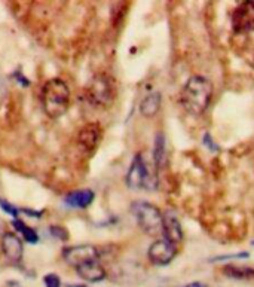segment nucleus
Wrapping results in <instances>:
<instances>
[{"label": "nucleus", "mask_w": 254, "mask_h": 287, "mask_svg": "<svg viewBox=\"0 0 254 287\" xmlns=\"http://www.w3.org/2000/svg\"><path fill=\"white\" fill-rule=\"evenodd\" d=\"M204 144H205L210 150H213V152L220 150V148L214 143V140H213V137H211L210 132H205V134H204Z\"/></svg>", "instance_id": "4be33fe9"}, {"label": "nucleus", "mask_w": 254, "mask_h": 287, "mask_svg": "<svg viewBox=\"0 0 254 287\" xmlns=\"http://www.w3.org/2000/svg\"><path fill=\"white\" fill-rule=\"evenodd\" d=\"M86 96L92 104H95L98 108H110L115 102V97H116L115 80L106 73L97 74L88 84Z\"/></svg>", "instance_id": "20e7f679"}, {"label": "nucleus", "mask_w": 254, "mask_h": 287, "mask_svg": "<svg viewBox=\"0 0 254 287\" xmlns=\"http://www.w3.org/2000/svg\"><path fill=\"white\" fill-rule=\"evenodd\" d=\"M211 98H213V84L201 74L191 76L180 94V102L183 108L186 109L188 114L193 116L202 115L208 109Z\"/></svg>", "instance_id": "f257e3e1"}, {"label": "nucleus", "mask_w": 254, "mask_h": 287, "mask_svg": "<svg viewBox=\"0 0 254 287\" xmlns=\"http://www.w3.org/2000/svg\"><path fill=\"white\" fill-rule=\"evenodd\" d=\"M12 78H13V79H15V80L21 85V86H24V88H27V86L30 85V80L25 78V74H24L21 70H15V72L12 73Z\"/></svg>", "instance_id": "412c9836"}, {"label": "nucleus", "mask_w": 254, "mask_h": 287, "mask_svg": "<svg viewBox=\"0 0 254 287\" xmlns=\"http://www.w3.org/2000/svg\"><path fill=\"white\" fill-rule=\"evenodd\" d=\"M232 28L238 34L254 32V2H241L231 15Z\"/></svg>", "instance_id": "423d86ee"}, {"label": "nucleus", "mask_w": 254, "mask_h": 287, "mask_svg": "<svg viewBox=\"0 0 254 287\" xmlns=\"http://www.w3.org/2000/svg\"><path fill=\"white\" fill-rule=\"evenodd\" d=\"M64 262L74 270L80 266L82 264L94 259H100V252L97 247L91 244H82V246H70L63 248Z\"/></svg>", "instance_id": "0eeeda50"}, {"label": "nucleus", "mask_w": 254, "mask_h": 287, "mask_svg": "<svg viewBox=\"0 0 254 287\" xmlns=\"http://www.w3.org/2000/svg\"><path fill=\"white\" fill-rule=\"evenodd\" d=\"M3 234H4V232H3V224L0 222V236H1Z\"/></svg>", "instance_id": "a878e982"}, {"label": "nucleus", "mask_w": 254, "mask_h": 287, "mask_svg": "<svg viewBox=\"0 0 254 287\" xmlns=\"http://www.w3.org/2000/svg\"><path fill=\"white\" fill-rule=\"evenodd\" d=\"M43 283L46 287H61V280L57 274H46L43 277Z\"/></svg>", "instance_id": "aec40b11"}, {"label": "nucleus", "mask_w": 254, "mask_h": 287, "mask_svg": "<svg viewBox=\"0 0 254 287\" xmlns=\"http://www.w3.org/2000/svg\"><path fill=\"white\" fill-rule=\"evenodd\" d=\"M40 103L49 118H61L70 106V90L67 84L60 78L46 80L40 90Z\"/></svg>", "instance_id": "f03ea898"}, {"label": "nucleus", "mask_w": 254, "mask_h": 287, "mask_svg": "<svg viewBox=\"0 0 254 287\" xmlns=\"http://www.w3.org/2000/svg\"><path fill=\"white\" fill-rule=\"evenodd\" d=\"M131 212L137 220L140 230L149 235L162 234V213L161 210L147 202V201H135L131 206Z\"/></svg>", "instance_id": "7ed1b4c3"}, {"label": "nucleus", "mask_w": 254, "mask_h": 287, "mask_svg": "<svg viewBox=\"0 0 254 287\" xmlns=\"http://www.w3.org/2000/svg\"><path fill=\"white\" fill-rule=\"evenodd\" d=\"M49 232H51V235H52L54 238H57V240H61V241H67V240H68V232H67V230H65L64 226L52 225V226L49 228Z\"/></svg>", "instance_id": "6ab92c4d"}, {"label": "nucleus", "mask_w": 254, "mask_h": 287, "mask_svg": "<svg viewBox=\"0 0 254 287\" xmlns=\"http://www.w3.org/2000/svg\"><path fill=\"white\" fill-rule=\"evenodd\" d=\"M76 272L82 280L88 283H98L106 278V270L103 268L100 259H94V260H88L82 264L80 266L76 268Z\"/></svg>", "instance_id": "f8f14e48"}, {"label": "nucleus", "mask_w": 254, "mask_h": 287, "mask_svg": "<svg viewBox=\"0 0 254 287\" xmlns=\"http://www.w3.org/2000/svg\"><path fill=\"white\" fill-rule=\"evenodd\" d=\"M101 137H103L101 126L97 122H91V124H86L80 128V131L77 134V142L85 150L92 152L100 144Z\"/></svg>", "instance_id": "9d476101"}, {"label": "nucleus", "mask_w": 254, "mask_h": 287, "mask_svg": "<svg viewBox=\"0 0 254 287\" xmlns=\"http://www.w3.org/2000/svg\"><path fill=\"white\" fill-rule=\"evenodd\" d=\"M243 258H249V253H238V254H226V256H217V258H213L211 260H213V262H217V260H225V259H243Z\"/></svg>", "instance_id": "5701e85b"}, {"label": "nucleus", "mask_w": 254, "mask_h": 287, "mask_svg": "<svg viewBox=\"0 0 254 287\" xmlns=\"http://www.w3.org/2000/svg\"><path fill=\"white\" fill-rule=\"evenodd\" d=\"M0 208H1L6 214H9L10 218L18 219V213H19V210H18L15 206H12L10 202H7L6 200H3V198H0Z\"/></svg>", "instance_id": "a211bd4d"}, {"label": "nucleus", "mask_w": 254, "mask_h": 287, "mask_svg": "<svg viewBox=\"0 0 254 287\" xmlns=\"http://www.w3.org/2000/svg\"><path fill=\"white\" fill-rule=\"evenodd\" d=\"M153 162L156 172L165 167L167 164V149H165V136L164 132H158L155 138V149H153Z\"/></svg>", "instance_id": "2eb2a0df"}, {"label": "nucleus", "mask_w": 254, "mask_h": 287, "mask_svg": "<svg viewBox=\"0 0 254 287\" xmlns=\"http://www.w3.org/2000/svg\"><path fill=\"white\" fill-rule=\"evenodd\" d=\"M0 247L3 254L13 264H19L22 259L24 247L21 238L13 232H4L0 238Z\"/></svg>", "instance_id": "1a4fd4ad"}, {"label": "nucleus", "mask_w": 254, "mask_h": 287, "mask_svg": "<svg viewBox=\"0 0 254 287\" xmlns=\"http://www.w3.org/2000/svg\"><path fill=\"white\" fill-rule=\"evenodd\" d=\"M162 238H165L173 246H179L183 241V230L179 222V219L167 212L162 216Z\"/></svg>", "instance_id": "9b49d317"}, {"label": "nucleus", "mask_w": 254, "mask_h": 287, "mask_svg": "<svg viewBox=\"0 0 254 287\" xmlns=\"http://www.w3.org/2000/svg\"><path fill=\"white\" fill-rule=\"evenodd\" d=\"M177 254V247L173 246L171 242H168L165 238H159L155 242L150 244L149 250H147V256L149 260L158 266H165L168 264H171L174 260Z\"/></svg>", "instance_id": "6e6552de"}, {"label": "nucleus", "mask_w": 254, "mask_h": 287, "mask_svg": "<svg viewBox=\"0 0 254 287\" xmlns=\"http://www.w3.org/2000/svg\"><path fill=\"white\" fill-rule=\"evenodd\" d=\"M161 92H150L147 94L141 103H140V114L144 116V118H152L155 116L159 109H161Z\"/></svg>", "instance_id": "4468645a"}, {"label": "nucleus", "mask_w": 254, "mask_h": 287, "mask_svg": "<svg viewBox=\"0 0 254 287\" xmlns=\"http://www.w3.org/2000/svg\"><path fill=\"white\" fill-rule=\"evenodd\" d=\"M183 287H207V284H204L201 282H193V283H189V284H186V286Z\"/></svg>", "instance_id": "393cba45"}, {"label": "nucleus", "mask_w": 254, "mask_h": 287, "mask_svg": "<svg viewBox=\"0 0 254 287\" xmlns=\"http://www.w3.org/2000/svg\"><path fill=\"white\" fill-rule=\"evenodd\" d=\"M19 212H22V213H25V214H28V216H31V218H36V219H40V218H42V214H43V212H42V210H40V212H36V210L22 208V210H19Z\"/></svg>", "instance_id": "b1692460"}, {"label": "nucleus", "mask_w": 254, "mask_h": 287, "mask_svg": "<svg viewBox=\"0 0 254 287\" xmlns=\"http://www.w3.org/2000/svg\"><path fill=\"white\" fill-rule=\"evenodd\" d=\"M223 274L231 277V278H238V280H246V278H253L254 270L249 266H235V265H226L223 268Z\"/></svg>", "instance_id": "f3484780"}, {"label": "nucleus", "mask_w": 254, "mask_h": 287, "mask_svg": "<svg viewBox=\"0 0 254 287\" xmlns=\"http://www.w3.org/2000/svg\"><path fill=\"white\" fill-rule=\"evenodd\" d=\"M127 186L129 189H155L156 180L153 178L152 172L149 170L144 158L141 154H135L125 177Z\"/></svg>", "instance_id": "39448f33"}, {"label": "nucleus", "mask_w": 254, "mask_h": 287, "mask_svg": "<svg viewBox=\"0 0 254 287\" xmlns=\"http://www.w3.org/2000/svg\"><path fill=\"white\" fill-rule=\"evenodd\" d=\"M95 198L92 189H77L64 196V204L71 208H88Z\"/></svg>", "instance_id": "ddd939ff"}, {"label": "nucleus", "mask_w": 254, "mask_h": 287, "mask_svg": "<svg viewBox=\"0 0 254 287\" xmlns=\"http://www.w3.org/2000/svg\"><path fill=\"white\" fill-rule=\"evenodd\" d=\"M12 226L18 230L19 234H22V238L30 242V244H37L39 242V234L33 228H30L25 222H22L21 219H13L12 220Z\"/></svg>", "instance_id": "dca6fc26"}]
</instances>
